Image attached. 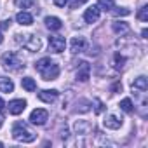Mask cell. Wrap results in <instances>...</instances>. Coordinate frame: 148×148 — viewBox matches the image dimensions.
I'll return each mask as SVG.
<instances>
[{"mask_svg":"<svg viewBox=\"0 0 148 148\" xmlns=\"http://www.w3.org/2000/svg\"><path fill=\"white\" fill-rule=\"evenodd\" d=\"M35 70L42 75L44 80H56L59 75V66L51 61V58H42L35 63Z\"/></svg>","mask_w":148,"mask_h":148,"instance_id":"obj_1","label":"cell"},{"mask_svg":"<svg viewBox=\"0 0 148 148\" xmlns=\"http://www.w3.org/2000/svg\"><path fill=\"white\" fill-rule=\"evenodd\" d=\"M12 138L16 141H21V143H32V141H35V134L32 131H28L23 122L14 124V127H12Z\"/></svg>","mask_w":148,"mask_h":148,"instance_id":"obj_2","label":"cell"},{"mask_svg":"<svg viewBox=\"0 0 148 148\" xmlns=\"http://www.w3.org/2000/svg\"><path fill=\"white\" fill-rule=\"evenodd\" d=\"M18 37V42L23 45V47H26L28 51H32V52H35V51H38L40 49V38L38 37H35V35H16Z\"/></svg>","mask_w":148,"mask_h":148,"instance_id":"obj_3","label":"cell"},{"mask_svg":"<svg viewBox=\"0 0 148 148\" xmlns=\"http://www.w3.org/2000/svg\"><path fill=\"white\" fill-rule=\"evenodd\" d=\"M2 64H4V68H7V70H12V71L19 70V68L23 66L21 59H19V58L14 54V52H5V54L2 56Z\"/></svg>","mask_w":148,"mask_h":148,"instance_id":"obj_4","label":"cell"},{"mask_svg":"<svg viewBox=\"0 0 148 148\" xmlns=\"http://www.w3.org/2000/svg\"><path fill=\"white\" fill-rule=\"evenodd\" d=\"M47 119H49V113H47V110H44V108H35V110L30 113V122L35 124V125H44V124L47 122Z\"/></svg>","mask_w":148,"mask_h":148,"instance_id":"obj_5","label":"cell"},{"mask_svg":"<svg viewBox=\"0 0 148 148\" xmlns=\"http://www.w3.org/2000/svg\"><path fill=\"white\" fill-rule=\"evenodd\" d=\"M64 47H66V40H64L63 37H59V35L49 37V49H51L52 52H63Z\"/></svg>","mask_w":148,"mask_h":148,"instance_id":"obj_6","label":"cell"},{"mask_svg":"<svg viewBox=\"0 0 148 148\" xmlns=\"http://www.w3.org/2000/svg\"><path fill=\"white\" fill-rule=\"evenodd\" d=\"M99 14H101V9H99L98 5H92V7L86 9V12H84V21H86V23H96V21L99 19Z\"/></svg>","mask_w":148,"mask_h":148,"instance_id":"obj_7","label":"cell"},{"mask_svg":"<svg viewBox=\"0 0 148 148\" xmlns=\"http://www.w3.org/2000/svg\"><path fill=\"white\" fill-rule=\"evenodd\" d=\"M58 94H59V92H58L56 89H44V91L38 92V99L44 101V103H54L56 98H58Z\"/></svg>","mask_w":148,"mask_h":148,"instance_id":"obj_8","label":"cell"},{"mask_svg":"<svg viewBox=\"0 0 148 148\" xmlns=\"http://www.w3.org/2000/svg\"><path fill=\"white\" fill-rule=\"evenodd\" d=\"M89 73H91V66H89V63L82 61L80 66H79V70H77V80H80V82H87V80H89Z\"/></svg>","mask_w":148,"mask_h":148,"instance_id":"obj_9","label":"cell"},{"mask_svg":"<svg viewBox=\"0 0 148 148\" xmlns=\"http://www.w3.org/2000/svg\"><path fill=\"white\" fill-rule=\"evenodd\" d=\"M25 108H26V101H25V99H12V101L9 103V113H12V115L23 113Z\"/></svg>","mask_w":148,"mask_h":148,"instance_id":"obj_10","label":"cell"},{"mask_svg":"<svg viewBox=\"0 0 148 148\" xmlns=\"http://www.w3.org/2000/svg\"><path fill=\"white\" fill-rule=\"evenodd\" d=\"M103 124H105L106 129H119V127L122 125V120H120L117 115L110 113V115H106V119L103 120Z\"/></svg>","mask_w":148,"mask_h":148,"instance_id":"obj_11","label":"cell"},{"mask_svg":"<svg viewBox=\"0 0 148 148\" xmlns=\"http://www.w3.org/2000/svg\"><path fill=\"white\" fill-rule=\"evenodd\" d=\"M16 21H18L21 26H30V25H33V16H32L30 12H25V11H21V12H18V16H16Z\"/></svg>","mask_w":148,"mask_h":148,"instance_id":"obj_12","label":"cell"},{"mask_svg":"<svg viewBox=\"0 0 148 148\" xmlns=\"http://www.w3.org/2000/svg\"><path fill=\"white\" fill-rule=\"evenodd\" d=\"M86 49V40L82 37H73L71 38V52L77 54V52H82Z\"/></svg>","mask_w":148,"mask_h":148,"instance_id":"obj_13","label":"cell"},{"mask_svg":"<svg viewBox=\"0 0 148 148\" xmlns=\"http://www.w3.org/2000/svg\"><path fill=\"white\" fill-rule=\"evenodd\" d=\"M45 26H47L49 30H61V28H63V23H61V19L56 18V16H47V18H45Z\"/></svg>","mask_w":148,"mask_h":148,"instance_id":"obj_14","label":"cell"},{"mask_svg":"<svg viewBox=\"0 0 148 148\" xmlns=\"http://www.w3.org/2000/svg\"><path fill=\"white\" fill-rule=\"evenodd\" d=\"M112 30L117 35H125V33H129V25L124 23V21H113L112 23Z\"/></svg>","mask_w":148,"mask_h":148,"instance_id":"obj_15","label":"cell"},{"mask_svg":"<svg viewBox=\"0 0 148 148\" xmlns=\"http://www.w3.org/2000/svg\"><path fill=\"white\" fill-rule=\"evenodd\" d=\"M148 89V80H146V77H138V79H134V82H132V91H146Z\"/></svg>","mask_w":148,"mask_h":148,"instance_id":"obj_16","label":"cell"},{"mask_svg":"<svg viewBox=\"0 0 148 148\" xmlns=\"http://www.w3.org/2000/svg\"><path fill=\"white\" fill-rule=\"evenodd\" d=\"M0 91L2 92H12L14 91V82L7 77H0Z\"/></svg>","mask_w":148,"mask_h":148,"instance_id":"obj_17","label":"cell"},{"mask_svg":"<svg viewBox=\"0 0 148 148\" xmlns=\"http://www.w3.org/2000/svg\"><path fill=\"white\" fill-rule=\"evenodd\" d=\"M21 86H23V89L28 91V92H33V91L37 89V82H35L33 79H30V77L21 79Z\"/></svg>","mask_w":148,"mask_h":148,"instance_id":"obj_18","label":"cell"},{"mask_svg":"<svg viewBox=\"0 0 148 148\" xmlns=\"http://www.w3.org/2000/svg\"><path fill=\"white\" fill-rule=\"evenodd\" d=\"M98 7L103 11H112L115 7V2L113 0H98Z\"/></svg>","mask_w":148,"mask_h":148,"instance_id":"obj_19","label":"cell"},{"mask_svg":"<svg viewBox=\"0 0 148 148\" xmlns=\"http://www.w3.org/2000/svg\"><path fill=\"white\" fill-rule=\"evenodd\" d=\"M120 108H122L125 113H131V112L134 110V106H132V101H131L129 98H125V99H122V101H120Z\"/></svg>","mask_w":148,"mask_h":148,"instance_id":"obj_20","label":"cell"},{"mask_svg":"<svg viewBox=\"0 0 148 148\" xmlns=\"http://www.w3.org/2000/svg\"><path fill=\"white\" fill-rule=\"evenodd\" d=\"M35 4H37V0H16V5L21 7V9H28Z\"/></svg>","mask_w":148,"mask_h":148,"instance_id":"obj_21","label":"cell"},{"mask_svg":"<svg viewBox=\"0 0 148 148\" xmlns=\"http://www.w3.org/2000/svg\"><path fill=\"white\" fill-rule=\"evenodd\" d=\"M138 19L139 21H148V5H143L138 11Z\"/></svg>","mask_w":148,"mask_h":148,"instance_id":"obj_22","label":"cell"},{"mask_svg":"<svg viewBox=\"0 0 148 148\" xmlns=\"http://www.w3.org/2000/svg\"><path fill=\"white\" fill-rule=\"evenodd\" d=\"M124 63H125V58H124V56H120V54H115V68H117V70H120V68L124 66Z\"/></svg>","mask_w":148,"mask_h":148,"instance_id":"obj_23","label":"cell"},{"mask_svg":"<svg viewBox=\"0 0 148 148\" xmlns=\"http://www.w3.org/2000/svg\"><path fill=\"white\" fill-rule=\"evenodd\" d=\"M113 14H115V16H129V14H131V11H129V9H125V7H119V9H115V11H113Z\"/></svg>","mask_w":148,"mask_h":148,"instance_id":"obj_24","label":"cell"},{"mask_svg":"<svg viewBox=\"0 0 148 148\" xmlns=\"http://www.w3.org/2000/svg\"><path fill=\"white\" fill-rule=\"evenodd\" d=\"M94 105H96V108H94V112H96V113H101V112H103V106H105V105H103V101L96 98V99H94Z\"/></svg>","mask_w":148,"mask_h":148,"instance_id":"obj_25","label":"cell"},{"mask_svg":"<svg viewBox=\"0 0 148 148\" xmlns=\"http://www.w3.org/2000/svg\"><path fill=\"white\" fill-rule=\"evenodd\" d=\"M112 91H113V92L122 91V84H120V82H115V84H113V87H112Z\"/></svg>","mask_w":148,"mask_h":148,"instance_id":"obj_26","label":"cell"},{"mask_svg":"<svg viewBox=\"0 0 148 148\" xmlns=\"http://www.w3.org/2000/svg\"><path fill=\"white\" fill-rule=\"evenodd\" d=\"M54 4H56L58 7H64V5L68 4V0H54Z\"/></svg>","mask_w":148,"mask_h":148,"instance_id":"obj_27","label":"cell"},{"mask_svg":"<svg viewBox=\"0 0 148 148\" xmlns=\"http://www.w3.org/2000/svg\"><path fill=\"white\" fill-rule=\"evenodd\" d=\"M84 2H87V0H75V2H73V4H71V7H73V9H75V7H79L80 4H84Z\"/></svg>","mask_w":148,"mask_h":148,"instance_id":"obj_28","label":"cell"},{"mask_svg":"<svg viewBox=\"0 0 148 148\" xmlns=\"http://www.w3.org/2000/svg\"><path fill=\"white\" fill-rule=\"evenodd\" d=\"M9 23H11V21H2V23H0V28H2V30H5V28L9 26Z\"/></svg>","mask_w":148,"mask_h":148,"instance_id":"obj_29","label":"cell"},{"mask_svg":"<svg viewBox=\"0 0 148 148\" xmlns=\"http://www.w3.org/2000/svg\"><path fill=\"white\" fill-rule=\"evenodd\" d=\"M4 108H5V103L2 101V98H0V113H2V112H4Z\"/></svg>","mask_w":148,"mask_h":148,"instance_id":"obj_30","label":"cell"},{"mask_svg":"<svg viewBox=\"0 0 148 148\" xmlns=\"http://www.w3.org/2000/svg\"><path fill=\"white\" fill-rule=\"evenodd\" d=\"M141 35H143V38H146V35H148V30H146V28H145V30H143V32H141Z\"/></svg>","mask_w":148,"mask_h":148,"instance_id":"obj_31","label":"cell"},{"mask_svg":"<svg viewBox=\"0 0 148 148\" xmlns=\"http://www.w3.org/2000/svg\"><path fill=\"white\" fill-rule=\"evenodd\" d=\"M2 40H4V37H2V33H0V44H2Z\"/></svg>","mask_w":148,"mask_h":148,"instance_id":"obj_32","label":"cell"},{"mask_svg":"<svg viewBox=\"0 0 148 148\" xmlns=\"http://www.w3.org/2000/svg\"><path fill=\"white\" fill-rule=\"evenodd\" d=\"M0 127H2V119H0Z\"/></svg>","mask_w":148,"mask_h":148,"instance_id":"obj_33","label":"cell"},{"mask_svg":"<svg viewBox=\"0 0 148 148\" xmlns=\"http://www.w3.org/2000/svg\"><path fill=\"white\" fill-rule=\"evenodd\" d=\"M0 146H4V143H2V141H0Z\"/></svg>","mask_w":148,"mask_h":148,"instance_id":"obj_34","label":"cell"}]
</instances>
